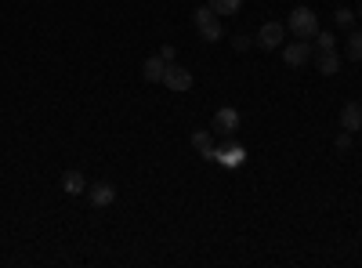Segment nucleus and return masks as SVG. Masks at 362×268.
<instances>
[{"mask_svg": "<svg viewBox=\"0 0 362 268\" xmlns=\"http://www.w3.org/2000/svg\"><path fill=\"white\" fill-rule=\"evenodd\" d=\"M163 73H167V62L160 55H152V58L141 62V76H145L149 84H163Z\"/></svg>", "mask_w": 362, "mask_h": 268, "instance_id": "obj_9", "label": "nucleus"}, {"mask_svg": "<svg viewBox=\"0 0 362 268\" xmlns=\"http://www.w3.org/2000/svg\"><path fill=\"white\" fill-rule=\"evenodd\" d=\"M315 69L319 73H326V76H333V73H341V55H337V51H319V55H315Z\"/></svg>", "mask_w": 362, "mask_h": 268, "instance_id": "obj_10", "label": "nucleus"}, {"mask_svg": "<svg viewBox=\"0 0 362 268\" xmlns=\"http://www.w3.org/2000/svg\"><path fill=\"white\" fill-rule=\"evenodd\" d=\"M250 44H254V36H243V33L236 36V40H232V47H236V51H247Z\"/></svg>", "mask_w": 362, "mask_h": 268, "instance_id": "obj_19", "label": "nucleus"}, {"mask_svg": "<svg viewBox=\"0 0 362 268\" xmlns=\"http://www.w3.org/2000/svg\"><path fill=\"white\" fill-rule=\"evenodd\" d=\"M312 58V44L308 40H290V44H282V62H287V66H304V62Z\"/></svg>", "mask_w": 362, "mask_h": 268, "instance_id": "obj_6", "label": "nucleus"}, {"mask_svg": "<svg viewBox=\"0 0 362 268\" xmlns=\"http://www.w3.org/2000/svg\"><path fill=\"white\" fill-rule=\"evenodd\" d=\"M359 15H362V8H359Z\"/></svg>", "mask_w": 362, "mask_h": 268, "instance_id": "obj_21", "label": "nucleus"}, {"mask_svg": "<svg viewBox=\"0 0 362 268\" xmlns=\"http://www.w3.org/2000/svg\"><path fill=\"white\" fill-rule=\"evenodd\" d=\"M287 29L297 36V40H315V33H319V15H315L312 8H293Z\"/></svg>", "mask_w": 362, "mask_h": 268, "instance_id": "obj_1", "label": "nucleus"}, {"mask_svg": "<svg viewBox=\"0 0 362 268\" xmlns=\"http://www.w3.org/2000/svg\"><path fill=\"white\" fill-rule=\"evenodd\" d=\"M210 8L217 11V15H239L243 0H210Z\"/></svg>", "mask_w": 362, "mask_h": 268, "instance_id": "obj_15", "label": "nucleus"}, {"mask_svg": "<svg viewBox=\"0 0 362 268\" xmlns=\"http://www.w3.org/2000/svg\"><path fill=\"white\" fill-rule=\"evenodd\" d=\"M341 127L348 134L362 131V106H359V101H348V106L341 109Z\"/></svg>", "mask_w": 362, "mask_h": 268, "instance_id": "obj_8", "label": "nucleus"}, {"mask_svg": "<svg viewBox=\"0 0 362 268\" xmlns=\"http://www.w3.org/2000/svg\"><path fill=\"white\" fill-rule=\"evenodd\" d=\"M214 160L228 163V167H243V160H247V152H243V145H225V149H214Z\"/></svg>", "mask_w": 362, "mask_h": 268, "instance_id": "obj_11", "label": "nucleus"}, {"mask_svg": "<svg viewBox=\"0 0 362 268\" xmlns=\"http://www.w3.org/2000/svg\"><path fill=\"white\" fill-rule=\"evenodd\" d=\"M315 44H319V51H330V47H333V36L319 29V33H315Z\"/></svg>", "mask_w": 362, "mask_h": 268, "instance_id": "obj_17", "label": "nucleus"}, {"mask_svg": "<svg viewBox=\"0 0 362 268\" xmlns=\"http://www.w3.org/2000/svg\"><path fill=\"white\" fill-rule=\"evenodd\" d=\"M192 149H196L203 160H214V149H217L214 145V134L210 131H192Z\"/></svg>", "mask_w": 362, "mask_h": 268, "instance_id": "obj_12", "label": "nucleus"}, {"mask_svg": "<svg viewBox=\"0 0 362 268\" xmlns=\"http://www.w3.org/2000/svg\"><path fill=\"white\" fill-rule=\"evenodd\" d=\"M160 58L167 62V66H171V62H174V47H171V44H163V47H160Z\"/></svg>", "mask_w": 362, "mask_h": 268, "instance_id": "obj_20", "label": "nucleus"}, {"mask_svg": "<svg viewBox=\"0 0 362 268\" xmlns=\"http://www.w3.org/2000/svg\"><path fill=\"white\" fill-rule=\"evenodd\" d=\"M163 84L171 87V91H189L192 87V73L185 69V66H178V62H171V66H167V73H163Z\"/></svg>", "mask_w": 362, "mask_h": 268, "instance_id": "obj_7", "label": "nucleus"}, {"mask_svg": "<svg viewBox=\"0 0 362 268\" xmlns=\"http://www.w3.org/2000/svg\"><path fill=\"white\" fill-rule=\"evenodd\" d=\"M282 40H287V25H282V22H265L261 29H257V36H254V44L265 47V51L282 47Z\"/></svg>", "mask_w": 362, "mask_h": 268, "instance_id": "obj_3", "label": "nucleus"}, {"mask_svg": "<svg viewBox=\"0 0 362 268\" xmlns=\"http://www.w3.org/2000/svg\"><path fill=\"white\" fill-rule=\"evenodd\" d=\"M333 149H337V152H348V149H352V134L344 131V134L337 138V142H333Z\"/></svg>", "mask_w": 362, "mask_h": 268, "instance_id": "obj_18", "label": "nucleus"}, {"mask_svg": "<svg viewBox=\"0 0 362 268\" xmlns=\"http://www.w3.org/2000/svg\"><path fill=\"white\" fill-rule=\"evenodd\" d=\"M337 25H344V29H355V11H352V8H337Z\"/></svg>", "mask_w": 362, "mask_h": 268, "instance_id": "obj_16", "label": "nucleus"}, {"mask_svg": "<svg viewBox=\"0 0 362 268\" xmlns=\"http://www.w3.org/2000/svg\"><path fill=\"white\" fill-rule=\"evenodd\" d=\"M236 131H239V109H232V106L217 109V112H214V134H221V138H232Z\"/></svg>", "mask_w": 362, "mask_h": 268, "instance_id": "obj_4", "label": "nucleus"}, {"mask_svg": "<svg viewBox=\"0 0 362 268\" xmlns=\"http://www.w3.org/2000/svg\"><path fill=\"white\" fill-rule=\"evenodd\" d=\"M87 199H90V207H98V210H106L116 203V185L112 182H95L87 188Z\"/></svg>", "mask_w": 362, "mask_h": 268, "instance_id": "obj_5", "label": "nucleus"}, {"mask_svg": "<svg viewBox=\"0 0 362 268\" xmlns=\"http://www.w3.org/2000/svg\"><path fill=\"white\" fill-rule=\"evenodd\" d=\"M62 188H66L69 196H80V193H87V182H84L80 171H66L62 174Z\"/></svg>", "mask_w": 362, "mask_h": 268, "instance_id": "obj_13", "label": "nucleus"}, {"mask_svg": "<svg viewBox=\"0 0 362 268\" xmlns=\"http://www.w3.org/2000/svg\"><path fill=\"white\" fill-rule=\"evenodd\" d=\"M196 33H200V40H206V44L221 40V22H217V11L210 4L196 8Z\"/></svg>", "mask_w": 362, "mask_h": 268, "instance_id": "obj_2", "label": "nucleus"}, {"mask_svg": "<svg viewBox=\"0 0 362 268\" xmlns=\"http://www.w3.org/2000/svg\"><path fill=\"white\" fill-rule=\"evenodd\" d=\"M348 58H352V62H362V29H352V33H348Z\"/></svg>", "mask_w": 362, "mask_h": 268, "instance_id": "obj_14", "label": "nucleus"}]
</instances>
